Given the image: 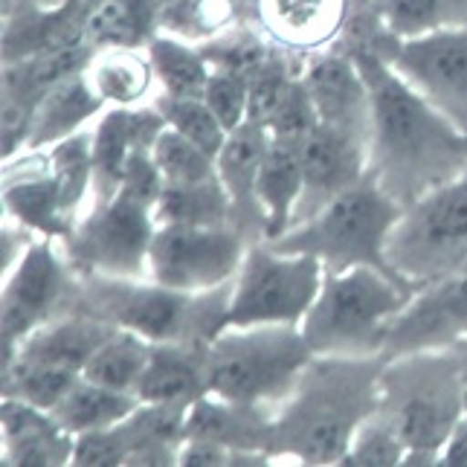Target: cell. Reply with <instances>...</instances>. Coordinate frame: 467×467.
Listing matches in <instances>:
<instances>
[{
    "label": "cell",
    "instance_id": "cell-2",
    "mask_svg": "<svg viewBox=\"0 0 467 467\" xmlns=\"http://www.w3.org/2000/svg\"><path fill=\"white\" fill-rule=\"evenodd\" d=\"M386 358H314L296 389L273 412L270 459L346 464L358 430L380 407Z\"/></svg>",
    "mask_w": 467,
    "mask_h": 467
},
{
    "label": "cell",
    "instance_id": "cell-26",
    "mask_svg": "<svg viewBox=\"0 0 467 467\" xmlns=\"http://www.w3.org/2000/svg\"><path fill=\"white\" fill-rule=\"evenodd\" d=\"M157 32V0H96L82 18V38L93 50H146Z\"/></svg>",
    "mask_w": 467,
    "mask_h": 467
},
{
    "label": "cell",
    "instance_id": "cell-30",
    "mask_svg": "<svg viewBox=\"0 0 467 467\" xmlns=\"http://www.w3.org/2000/svg\"><path fill=\"white\" fill-rule=\"evenodd\" d=\"M137 407H140L137 395L114 392V389H105L99 383L78 378L70 386V392L64 395L50 412L70 436H82V432L117 427Z\"/></svg>",
    "mask_w": 467,
    "mask_h": 467
},
{
    "label": "cell",
    "instance_id": "cell-43",
    "mask_svg": "<svg viewBox=\"0 0 467 467\" xmlns=\"http://www.w3.org/2000/svg\"><path fill=\"white\" fill-rule=\"evenodd\" d=\"M450 351H453V358L459 363V372H462V386H464V410H467V337L459 343L450 346Z\"/></svg>",
    "mask_w": 467,
    "mask_h": 467
},
{
    "label": "cell",
    "instance_id": "cell-20",
    "mask_svg": "<svg viewBox=\"0 0 467 467\" xmlns=\"http://www.w3.org/2000/svg\"><path fill=\"white\" fill-rule=\"evenodd\" d=\"M270 134L262 122H241L233 128L223 149L218 151V177L227 186L235 206V227L253 241H265V218L259 201H255V183H259L262 160L267 151Z\"/></svg>",
    "mask_w": 467,
    "mask_h": 467
},
{
    "label": "cell",
    "instance_id": "cell-40",
    "mask_svg": "<svg viewBox=\"0 0 467 467\" xmlns=\"http://www.w3.org/2000/svg\"><path fill=\"white\" fill-rule=\"evenodd\" d=\"M125 453H128V441L122 432V421L117 427L108 430H93V432H82L76 436V447H73V464H85V467H119L125 464Z\"/></svg>",
    "mask_w": 467,
    "mask_h": 467
},
{
    "label": "cell",
    "instance_id": "cell-36",
    "mask_svg": "<svg viewBox=\"0 0 467 467\" xmlns=\"http://www.w3.org/2000/svg\"><path fill=\"white\" fill-rule=\"evenodd\" d=\"M73 447L76 436H70L58 421L41 432H32L26 439L4 444V462L6 464H36V467H64L73 464Z\"/></svg>",
    "mask_w": 467,
    "mask_h": 467
},
{
    "label": "cell",
    "instance_id": "cell-38",
    "mask_svg": "<svg viewBox=\"0 0 467 467\" xmlns=\"http://www.w3.org/2000/svg\"><path fill=\"white\" fill-rule=\"evenodd\" d=\"M206 105L215 110V117L223 122L227 131L247 122L250 110V78L230 73V70H213V78L203 90Z\"/></svg>",
    "mask_w": 467,
    "mask_h": 467
},
{
    "label": "cell",
    "instance_id": "cell-37",
    "mask_svg": "<svg viewBox=\"0 0 467 467\" xmlns=\"http://www.w3.org/2000/svg\"><path fill=\"white\" fill-rule=\"evenodd\" d=\"M317 125H319V114H317L308 90L302 85V78H296L294 88L287 90V96L279 102V108L273 110V117L265 122L270 137L287 140V142H302Z\"/></svg>",
    "mask_w": 467,
    "mask_h": 467
},
{
    "label": "cell",
    "instance_id": "cell-29",
    "mask_svg": "<svg viewBox=\"0 0 467 467\" xmlns=\"http://www.w3.org/2000/svg\"><path fill=\"white\" fill-rule=\"evenodd\" d=\"M154 221L174 227H223V223L235 227V206L221 177L189 186L166 183L154 206Z\"/></svg>",
    "mask_w": 467,
    "mask_h": 467
},
{
    "label": "cell",
    "instance_id": "cell-11",
    "mask_svg": "<svg viewBox=\"0 0 467 467\" xmlns=\"http://www.w3.org/2000/svg\"><path fill=\"white\" fill-rule=\"evenodd\" d=\"M76 270L56 238H32L21 259L6 270L0 299V340L4 358L18 348L32 331L53 322L70 308Z\"/></svg>",
    "mask_w": 467,
    "mask_h": 467
},
{
    "label": "cell",
    "instance_id": "cell-35",
    "mask_svg": "<svg viewBox=\"0 0 467 467\" xmlns=\"http://www.w3.org/2000/svg\"><path fill=\"white\" fill-rule=\"evenodd\" d=\"M407 459V444L398 436V430L386 421L380 412H375L368 421L358 430L346 464H360V467H395L404 464Z\"/></svg>",
    "mask_w": 467,
    "mask_h": 467
},
{
    "label": "cell",
    "instance_id": "cell-45",
    "mask_svg": "<svg viewBox=\"0 0 467 467\" xmlns=\"http://www.w3.org/2000/svg\"><path fill=\"white\" fill-rule=\"evenodd\" d=\"M351 4H354V0H351ZM363 4H372V6H375V4H378V0H363Z\"/></svg>",
    "mask_w": 467,
    "mask_h": 467
},
{
    "label": "cell",
    "instance_id": "cell-12",
    "mask_svg": "<svg viewBox=\"0 0 467 467\" xmlns=\"http://www.w3.org/2000/svg\"><path fill=\"white\" fill-rule=\"evenodd\" d=\"M250 238L233 223L174 227L157 223L149 250V279L183 294H206L230 285L244 262Z\"/></svg>",
    "mask_w": 467,
    "mask_h": 467
},
{
    "label": "cell",
    "instance_id": "cell-18",
    "mask_svg": "<svg viewBox=\"0 0 467 467\" xmlns=\"http://www.w3.org/2000/svg\"><path fill=\"white\" fill-rule=\"evenodd\" d=\"M4 206L6 215L24 230L41 238L64 241L73 223L64 218L58 189L50 171V151L26 149L6 160L4 166Z\"/></svg>",
    "mask_w": 467,
    "mask_h": 467
},
{
    "label": "cell",
    "instance_id": "cell-15",
    "mask_svg": "<svg viewBox=\"0 0 467 467\" xmlns=\"http://www.w3.org/2000/svg\"><path fill=\"white\" fill-rule=\"evenodd\" d=\"M299 78L319 114V122L360 137H372V96L354 53L319 50L302 58Z\"/></svg>",
    "mask_w": 467,
    "mask_h": 467
},
{
    "label": "cell",
    "instance_id": "cell-33",
    "mask_svg": "<svg viewBox=\"0 0 467 467\" xmlns=\"http://www.w3.org/2000/svg\"><path fill=\"white\" fill-rule=\"evenodd\" d=\"M151 105L163 114L166 125L174 128L177 134H183L195 146L218 157L223 149L230 131L223 128V122L215 117V110L206 105L203 96H169V93H154Z\"/></svg>",
    "mask_w": 467,
    "mask_h": 467
},
{
    "label": "cell",
    "instance_id": "cell-13",
    "mask_svg": "<svg viewBox=\"0 0 467 467\" xmlns=\"http://www.w3.org/2000/svg\"><path fill=\"white\" fill-rule=\"evenodd\" d=\"M375 50L467 131V26L439 29L415 38L383 36Z\"/></svg>",
    "mask_w": 467,
    "mask_h": 467
},
{
    "label": "cell",
    "instance_id": "cell-7",
    "mask_svg": "<svg viewBox=\"0 0 467 467\" xmlns=\"http://www.w3.org/2000/svg\"><path fill=\"white\" fill-rule=\"evenodd\" d=\"M400 209L404 206L392 195H386L372 174H366L358 186L334 198L311 221L287 230L267 244L282 253H308L322 262L326 273H340L360 265L392 273L386 262V238H389Z\"/></svg>",
    "mask_w": 467,
    "mask_h": 467
},
{
    "label": "cell",
    "instance_id": "cell-14",
    "mask_svg": "<svg viewBox=\"0 0 467 467\" xmlns=\"http://www.w3.org/2000/svg\"><path fill=\"white\" fill-rule=\"evenodd\" d=\"M467 337V273L439 279L415 291L410 305L398 314L386 340L383 358L412 351L450 348Z\"/></svg>",
    "mask_w": 467,
    "mask_h": 467
},
{
    "label": "cell",
    "instance_id": "cell-4",
    "mask_svg": "<svg viewBox=\"0 0 467 467\" xmlns=\"http://www.w3.org/2000/svg\"><path fill=\"white\" fill-rule=\"evenodd\" d=\"M412 296L415 287L380 267L326 273L299 328L314 358H383L395 319Z\"/></svg>",
    "mask_w": 467,
    "mask_h": 467
},
{
    "label": "cell",
    "instance_id": "cell-39",
    "mask_svg": "<svg viewBox=\"0 0 467 467\" xmlns=\"http://www.w3.org/2000/svg\"><path fill=\"white\" fill-rule=\"evenodd\" d=\"M163 189H166V177H163V171H160L151 149H137L125 163L119 195L154 209L160 195H163Z\"/></svg>",
    "mask_w": 467,
    "mask_h": 467
},
{
    "label": "cell",
    "instance_id": "cell-31",
    "mask_svg": "<svg viewBox=\"0 0 467 467\" xmlns=\"http://www.w3.org/2000/svg\"><path fill=\"white\" fill-rule=\"evenodd\" d=\"M47 151H50V171L58 189L61 213L76 227L78 218L88 213V198L93 195V128L56 142Z\"/></svg>",
    "mask_w": 467,
    "mask_h": 467
},
{
    "label": "cell",
    "instance_id": "cell-22",
    "mask_svg": "<svg viewBox=\"0 0 467 467\" xmlns=\"http://www.w3.org/2000/svg\"><path fill=\"white\" fill-rule=\"evenodd\" d=\"M206 346L154 343L146 375L140 380V404L192 407L206 395Z\"/></svg>",
    "mask_w": 467,
    "mask_h": 467
},
{
    "label": "cell",
    "instance_id": "cell-8",
    "mask_svg": "<svg viewBox=\"0 0 467 467\" xmlns=\"http://www.w3.org/2000/svg\"><path fill=\"white\" fill-rule=\"evenodd\" d=\"M464 255L467 171L407 203L386 238V262L415 291L459 273Z\"/></svg>",
    "mask_w": 467,
    "mask_h": 467
},
{
    "label": "cell",
    "instance_id": "cell-19",
    "mask_svg": "<svg viewBox=\"0 0 467 467\" xmlns=\"http://www.w3.org/2000/svg\"><path fill=\"white\" fill-rule=\"evenodd\" d=\"M163 131L166 119L151 102L105 108V114L93 125V203L117 195L128 157L137 149H151Z\"/></svg>",
    "mask_w": 467,
    "mask_h": 467
},
{
    "label": "cell",
    "instance_id": "cell-25",
    "mask_svg": "<svg viewBox=\"0 0 467 467\" xmlns=\"http://www.w3.org/2000/svg\"><path fill=\"white\" fill-rule=\"evenodd\" d=\"M88 78L108 108L142 105L157 88V76L151 67L149 50H137V47L96 50L88 67Z\"/></svg>",
    "mask_w": 467,
    "mask_h": 467
},
{
    "label": "cell",
    "instance_id": "cell-10",
    "mask_svg": "<svg viewBox=\"0 0 467 467\" xmlns=\"http://www.w3.org/2000/svg\"><path fill=\"white\" fill-rule=\"evenodd\" d=\"M157 233L154 209L125 195L90 203L73 233L58 241L64 255L82 276L149 279V250Z\"/></svg>",
    "mask_w": 467,
    "mask_h": 467
},
{
    "label": "cell",
    "instance_id": "cell-42",
    "mask_svg": "<svg viewBox=\"0 0 467 467\" xmlns=\"http://www.w3.org/2000/svg\"><path fill=\"white\" fill-rule=\"evenodd\" d=\"M441 464L467 467V415L456 424L453 436L447 439V444H444V450H441Z\"/></svg>",
    "mask_w": 467,
    "mask_h": 467
},
{
    "label": "cell",
    "instance_id": "cell-24",
    "mask_svg": "<svg viewBox=\"0 0 467 467\" xmlns=\"http://www.w3.org/2000/svg\"><path fill=\"white\" fill-rule=\"evenodd\" d=\"M105 99L93 90L88 70L64 78L61 85L47 90L32 114V131L26 149H50L56 142L85 131L90 119L105 114Z\"/></svg>",
    "mask_w": 467,
    "mask_h": 467
},
{
    "label": "cell",
    "instance_id": "cell-44",
    "mask_svg": "<svg viewBox=\"0 0 467 467\" xmlns=\"http://www.w3.org/2000/svg\"><path fill=\"white\" fill-rule=\"evenodd\" d=\"M459 273H467V255H464V265H462V270Z\"/></svg>",
    "mask_w": 467,
    "mask_h": 467
},
{
    "label": "cell",
    "instance_id": "cell-41",
    "mask_svg": "<svg viewBox=\"0 0 467 467\" xmlns=\"http://www.w3.org/2000/svg\"><path fill=\"white\" fill-rule=\"evenodd\" d=\"M4 119H0V137H4V160L26 151L29 146V131H32V114L36 105L21 99V96L4 93Z\"/></svg>",
    "mask_w": 467,
    "mask_h": 467
},
{
    "label": "cell",
    "instance_id": "cell-28",
    "mask_svg": "<svg viewBox=\"0 0 467 467\" xmlns=\"http://www.w3.org/2000/svg\"><path fill=\"white\" fill-rule=\"evenodd\" d=\"M149 58L157 76L160 93L169 96H203L209 78H213V64L203 56L201 44H192L186 36L160 29L149 41Z\"/></svg>",
    "mask_w": 467,
    "mask_h": 467
},
{
    "label": "cell",
    "instance_id": "cell-6",
    "mask_svg": "<svg viewBox=\"0 0 467 467\" xmlns=\"http://www.w3.org/2000/svg\"><path fill=\"white\" fill-rule=\"evenodd\" d=\"M311 360L299 326H227L206 346V392L276 412Z\"/></svg>",
    "mask_w": 467,
    "mask_h": 467
},
{
    "label": "cell",
    "instance_id": "cell-9",
    "mask_svg": "<svg viewBox=\"0 0 467 467\" xmlns=\"http://www.w3.org/2000/svg\"><path fill=\"white\" fill-rule=\"evenodd\" d=\"M326 279V267L308 253H282L253 241L230 294L227 326H302Z\"/></svg>",
    "mask_w": 467,
    "mask_h": 467
},
{
    "label": "cell",
    "instance_id": "cell-23",
    "mask_svg": "<svg viewBox=\"0 0 467 467\" xmlns=\"http://www.w3.org/2000/svg\"><path fill=\"white\" fill-rule=\"evenodd\" d=\"M302 189H305V171H302L299 142L270 137L262 160L259 183H255V201H259L265 218V241H276L279 235L291 230Z\"/></svg>",
    "mask_w": 467,
    "mask_h": 467
},
{
    "label": "cell",
    "instance_id": "cell-16",
    "mask_svg": "<svg viewBox=\"0 0 467 467\" xmlns=\"http://www.w3.org/2000/svg\"><path fill=\"white\" fill-rule=\"evenodd\" d=\"M299 151L305 189L291 230L311 221L334 198H340L343 192L358 186L368 174V142L322 122L299 142Z\"/></svg>",
    "mask_w": 467,
    "mask_h": 467
},
{
    "label": "cell",
    "instance_id": "cell-34",
    "mask_svg": "<svg viewBox=\"0 0 467 467\" xmlns=\"http://www.w3.org/2000/svg\"><path fill=\"white\" fill-rule=\"evenodd\" d=\"M151 154L157 160L160 171H163L166 183L171 186H189V183H203L218 177V163L215 157L195 146L183 134H177L174 128L166 125V131L157 137L151 146Z\"/></svg>",
    "mask_w": 467,
    "mask_h": 467
},
{
    "label": "cell",
    "instance_id": "cell-5",
    "mask_svg": "<svg viewBox=\"0 0 467 467\" xmlns=\"http://www.w3.org/2000/svg\"><path fill=\"white\" fill-rule=\"evenodd\" d=\"M378 412L404 439V464H441L447 439L467 415L453 351L430 348L386 360Z\"/></svg>",
    "mask_w": 467,
    "mask_h": 467
},
{
    "label": "cell",
    "instance_id": "cell-27",
    "mask_svg": "<svg viewBox=\"0 0 467 467\" xmlns=\"http://www.w3.org/2000/svg\"><path fill=\"white\" fill-rule=\"evenodd\" d=\"M154 343L128 328H110L108 337L93 348L85 363L82 378L90 383H99L105 389L137 395L140 380L146 375V366L151 358Z\"/></svg>",
    "mask_w": 467,
    "mask_h": 467
},
{
    "label": "cell",
    "instance_id": "cell-1",
    "mask_svg": "<svg viewBox=\"0 0 467 467\" xmlns=\"http://www.w3.org/2000/svg\"><path fill=\"white\" fill-rule=\"evenodd\" d=\"M372 96L368 174L400 206L467 171V131L412 88L375 47L354 53Z\"/></svg>",
    "mask_w": 467,
    "mask_h": 467
},
{
    "label": "cell",
    "instance_id": "cell-21",
    "mask_svg": "<svg viewBox=\"0 0 467 467\" xmlns=\"http://www.w3.org/2000/svg\"><path fill=\"white\" fill-rule=\"evenodd\" d=\"M273 412L238 404L218 395H201L186 412V439L218 441L233 450H262L270 453Z\"/></svg>",
    "mask_w": 467,
    "mask_h": 467
},
{
    "label": "cell",
    "instance_id": "cell-32",
    "mask_svg": "<svg viewBox=\"0 0 467 467\" xmlns=\"http://www.w3.org/2000/svg\"><path fill=\"white\" fill-rule=\"evenodd\" d=\"M375 21L389 38L467 26V0H378Z\"/></svg>",
    "mask_w": 467,
    "mask_h": 467
},
{
    "label": "cell",
    "instance_id": "cell-17",
    "mask_svg": "<svg viewBox=\"0 0 467 467\" xmlns=\"http://www.w3.org/2000/svg\"><path fill=\"white\" fill-rule=\"evenodd\" d=\"M255 26L276 50L311 56L340 38L351 0H253Z\"/></svg>",
    "mask_w": 467,
    "mask_h": 467
},
{
    "label": "cell",
    "instance_id": "cell-3",
    "mask_svg": "<svg viewBox=\"0 0 467 467\" xmlns=\"http://www.w3.org/2000/svg\"><path fill=\"white\" fill-rule=\"evenodd\" d=\"M233 282L206 294H183L154 279L82 276L76 273L70 308L114 328H128L149 343L209 346L227 328ZM67 308V311H70Z\"/></svg>",
    "mask_w": 467,
    "mask_h": 467
}]
</instances>
